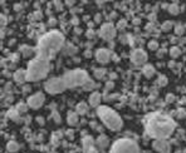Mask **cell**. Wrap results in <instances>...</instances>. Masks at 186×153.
<instances>
[{
  "instance_id": "36",
  "label": "cell",
  "mask_w": 186,
  "mask_h": 153,
  "mask_svg": "<svg viewBox=\"0 0 186 153\" xmlns=\"http://www.w3.org/2000/svg\"><path fill=\"white\" fill-rule=\"evenodd\" d=\"M113 87H115V84H113V82H112V80L106 83V89H112Z\"/></svg>"
},
{
  "instance_id": "17",
  "label": "cell",
  "mask_w": 186,
  "mask_h": 153,
  "mask_svg": "<svg viewBox=\"0 0 186 153\" xmlns=\"http://www.w3.org/2000/svg\"><path fill=\"white\" fill-rule=\"evenodd\" d=\"M97 144H98V147H101L102 149L107 148L109 146V139H108V137H107V135H105V134L99 135V137L97 138Z\"/></svg>"
},
{
  "instance_id": "13",
  "label": "cell",
  "mask_w": 186,
  "mask_h": 153,
  "mask_svg": "<svg viewBox=\"0 0 186 153\" xmlns=\"http://www.w3.org/2000/svg\"><path fill=\"white\" fill-rule=\"evenodd\" d=\"M13 78L16 83H24V82H27L28 80V76H27V70H24V69H18V70H15L14 74H13Z\"/></svg>"
},
{
  "instance_id": "29",
  "label": "cell",
  "mask_w": 186,
  "mask_h": 153,
  "mask_svg": "<svg viewBox=\"0 0 186 153\" xmlns=\"http://www.w3.org/2000/svg\"><path fill=\"white\" fill-rule=\"evenodd\" d=\"M158 48V43L156 40H151L150 43H148V49L150 50H156Z\"/></svg>"
},
{
  "instance_id": "10",
  "label": "cell",
  "mask_w": 186,
  "mask_h": 153,
  "mask_svg": "<svg viewBox=\"0 0 186 153\" xmlns=\"http://www.w3.org/2000/svg\"><path fill=\"white\" fill-rule=\"evenodd\" d=\"M44 100H45L44 94L43 93H40V92H38V93H35V94H33V96H30L28 98V106L30 108H33V109H38V108H40L42 106H43Z\"/></svg>"
},
{
  "instance_id": "30",
  "label": "cell",
  "mask_w": 186,
  "mask_h": 153,
  "mask_svg": "<svg viewBox=\"0 0 186 153\" xmlns=\"http://www.w3.org/2000/svg\"><path fill=\"white\" fill-rule=\"evenodd\" d=\"M93 88H95V83H93L92 80H88V82L83 86V89H84V90H89V89H93Z\"/></svg>"
},
{
  "instance_id": "20",
  "label": "cell",
  "mask_w": 186,
  "mask_h": 153,
  "mask_svg": "<svg viewBox=\"0 0 186 153\" xmlns=\"http://www.w3.org/2000/svg\"><path fill=\"white\" fill-rule=\"evenodd\" d=\"M20 52H22V54H23L24 57H30L32 54L35 53V49H33V48H30V47H28V45H22Z\"/></svg>"
},
{
  "instance_id": "46",
  "label": "cell",
  "mask_w": 186,
  "mask_h": 153,
  "mask_svg": "<svg viewBox=\"0 0 186 153\" xmlns=\"http://www.w3.org/2000/svg\"><path fill=\"white\" fill-rule=\"evenodd\" d=\"M116 78H117V75H116L115 73H112V74H111V79H116Z\"/></svg>"
},
{
  "instance_id": "19",
  "label": "cell",
  "mask_w": 186,
  "mask_h": 153,
  "mask_svg": "<svg viewBox=\"0 0 186 153\" xmlns=\"http://www.w3.org/2000/svg\"><path fill=\"white\" fill-rule=\"evenodd\" d=\"M83 147H84V151H86L87 153L93 148V139L92 137L89 135V137H86L83 139Z\"/></svg>"
},
{
  "instance_id": "24",
  "label": "cell",
  "mask_w": 186,
  "mask_h": 153,
  "mask_svg": "<svg viewBox=\"0 0 186 153\" xmlns=\"http://www.w3.org/2000/svg\"><path fill=\"white\" fill-rule=\"evenodd\" d=\"M167 82H168V80H167V76L164 75V74H162V75H160V76H158V79H157V84H158L160 87H165L166 84H167Z\"/></svg>"
},
{
  "instance_id": "8",
  "label": "cell",
  "mask_w": 186,
  "mask_h": 153,
  "mask_svg": "<svg viewBox=\"0 0 186 153\" xmlns=\"http://www.w3.org/2000/svg\"><path fill=\"white\" fill-rule=\"evenodd\" d=\"M99 37L105 40H112L116 37V28L112 23H105L99 29Z\"/></svg>"
},
{
  "instance_id": "6",
  "label": "cell",
  "mask_w": 186,
  "mask_h": 153,
  "mask_svg": "<svg viewBox=\"0 0 186 153\" xmlns=\"http://www.w3.org/2000/svg\"><path fill=\"white\" fill-rule=\"evenodd\" d=\"M109 153H141L138 144L133 139L130 138H121L117 139L113 144Z\"/></svg>"
},
{
  "instance_id": "32",
  "label": "cell",
  "mask_w": 186,
  "mask_h": 153,
  "mask_svg": "<svg viewBox=\"0 0 186 153\" xmlns=\"http://www.w3.org/2000/svg\"><path fill=\"white\" fill-rule=\"evenodd\" d=\"M126 27H127V21H126L125 19H121L120 21L117 23V28H120V29H125Z\"/></svg>"
},
{
  "instance_id": "9",
  "label": "cell",
  "mask_w": 186,
  "mask_h": 153,
  "mask_svg": "<svg viewBox=\"0 0 186 153\" xmlns=\"http://www.w3.org/2000/svg\"><path fill=\"white\" fill-rule=\"evenodd\" d=\"M131 62L135 65H142L147 62V54L143 49H135L131 53Z\"/></svg>"
},
{
  "instance_id": "2",
  "label": "cell",
  "mask_w": 186,
  "mask_h": 153,
  "mask_svg": "<svg viewBox=\"0 0 186 153\" xmlns=\"http://www.w3.org/2000/svg\"><path fill=\"white\" fill-rule=\"evenodd\" d=\"M63 45H64V35L61 31L52 30L49 33H45L38 40V45L35 49L37 57L50 62V59L62 49Z\"/></svg>"
},
{
  "instance_id": "26",
  "label": "cell",
  "mask_w": 186,
  "mask_h": 153,
  "mask_svg": "<svg viewBox=\"0 0 186 153\" xmlns=\"http://www.w3.org/2000/svg\"><path fill=\"white\" fill-rule=\"evenodd\" d=\"M28 108H29L28 103H27V104H25V103H19L18 106H16V110H18L19 113H24V112H27Z\"/></svg>"
},
{
  "instance_id": "15",
  "label": "cell",
  "mask_w": 186,
  "mask_h": 153,
  "mask_svg": "<svg viewBox=\"0 0 186 153\" xmlns=\"http://www.w3.org/2000/svg\"><path fill=\"white\" fill-rule=\"evenodd\" d=\"M142 73H143V75H145L146 78H152V76L155 75V73H156L155 67L152 64H145L143 68H142Z\"/></svg>"
},
{
  "instance_id": "35",
  "label": "cell",
  "mask_w": 186,
  "mask_h": 153,
  "mask_svg": "<svg viewBox=\"0 0 186 153\" xmlns=\"http://www.w3.org/2000/svg\"><path fill=\"white\" fill-rule=\"evenodd\" d=\"M103 73H105V70H103V69H101V70H96V72H95V74H96V76H97L98 79H99V78H102Z\"/></svg>"
},
{
  "instance_id": "28",
  "label": "cell",
  "mask_w": 186,
  "mask_h": 153,
  "mask_svg": "<svg viewBox=\"0 0 186 153\" xmlns=\"http://www.w3.org/2000/svg\"><path fill=\"white\" fill-rule=\"evenodd\" d=\"M8 117H10L12 119H14V121H18L19 112H18V110H10V112L8 113Z\"/></svg>"
},
{
  "instance_id": "11",
  "label": "cell",
  "mask_w": 186,
  "mask_h": 153,
  "mask_svg": "<svg viewBox=\"0 0 186 153\" xmlns=\"http://www.w3.org/2000/svg\"><path fill=\"white\" fill-rule=\"evenodd\" d=\"M95 57H96V60L98 62V63H101V64H106V63H108L109 60L112 59V53L109 52L108 49H98L97 52H96V54H95Z\"/></svg>"
},
{
  "instance_id": "1",
  "label": "cell",
  "mask_w": 186,
  "mask_h": 153,
  "mask_svg": "<svg viewBox=\"0 0 186 153\" xmlns=\"http://www.w3.org/2000/svg\"><path fill=\"white\" fill-rule=\"evenodd\" d=\"M175 128V121L166 114L151 113L146 118V132L155 141L167 139L174 133Z\"/></svg>"
},
{
  "instance_id": "3",
  "label": "cell",
  "mask_w": 186,
  "mask_h": 153,
  "mask_svg": "<svg viewBox=\"0 0 186 153\" xmlns=\"http://www.w3.org/2000/svg\"><path fill=\"white\" fill-rule=\"evenodd\" d=\"M50 70V63L45 59L42 58H34L32 59L28 64L27 69V76L29 82H38L44 79Z\"/></svg>"
},
{
  "instance_id": "21",
  "label": "cell",
  "mask_w": 186,
  "mask_h": 153,
  "mask_svg": "<svg viewBox=\"0 0 186 153\" xmlns=\"http://www.w3.org/2000/svg\"><path fill=\"white\" fill-rule=\"evenodd\" d=\"M6 149H8V152H12V153L18 152L19 151V144L16 143L15 141H10V142H8V144H6Z\"/></svg>"
},
{
  "instance_id": "4",
  "label": "cell",
  "mask_w": 186,
  "mask_h": 153,
  "mask_svg": "<svg viewBox=\"0 0 186 153\" xmlns=\"http://www.w3.org/2000/svg\"><path fill=\"white\" fill-rule=\"evenodd\" d=\"M97 116L99 117V119L102 121V123L107 128L113 131V132L120 131L123 125L121 117L118 116L113 109H111L107 106H99L97 108Z\"/></svg>"
},
{
  "instance_id": "39",
  "label": "cell",
  "mask_w": 186,
  "mask_h": 153,
  "mask_svg": "<svg viewBox=\"0 0 186 153\" xmlns=\"http://www.w3.org/2000/svg\"><path fill=\"white\" fill-rule=\"evenodd\" d=\"M95 20H96V23H99L101 20H102V15H101V14H97L96 18H95Z\"/></svg>"
},
{
  "instance_id": "41",
  "label": "cell",
  "mask_w": 186,
  "mask_h": 153,
  "mask_svg": "<svg viewBox=\"0 0 186 153\" xmlns=\"http://www.w3.org/2000/svg\"><path fill=\"white\" fill-rule=\"evenodd\" d=\"M93 35H95V33H93V30H92V29L87 31V37H88V38H93Z\"/></svg>"
},
{
  "instance_id": "37",
  "label": "cell",
  "mask_w": 186,
  "mask_h": 153,
  "mask_svg": "<svg viewBox=\"0 0 186 153\" xmlns=\"http://www.w3.org/2000/svg\"><path fill=\"white\" fill-rule=\"evenodd\" d=\"M54 121H55L57 123H61V117L58 116V113H54Z\"/></svg>"
},
{
  "instance_id": "50",
  "label": "cell",
  "mask_w": 186,
  "mask_h": 153,
  "mask_svg": "<svg viewBox=\"0 0 186 153\" xmlns=\"http://www.w3.org/2000/svg\"><path fill=\"white\" fill-rule=\"evenodd\" d=\"M184 153H186V149H185V151H184Z\"/></svg>"
},
{
  "instance_id": "40",
  "label": "cell",
  "mask_w": 186,
  "mask_h": 153,
  "mask_svg": "<svg viewBox=\"0 0 186 153\" xmlns=\"http://www.w3.org/2000/svg\"><path fill=\"white\" fill-rule=\"evenodd\" d=\"M54 4L57 5V9L58 10H62V3L61 2H54Z\"/></svg>"
},
{
  "instance_id": "7",
  "label": "cell",
  "mask_w": 186,
  "mask_h": 153,
  "mask_svg": "<svg viewBox=\"0 0 186 153\" xmlns=\"http://www.w3.org/2000/svg\"><path fill=\"white\" fill-rule=\"evenodd\" d=\"M44 89L49 93V94H58V93L64 92L67 89V86H65L63 78L54 76V78H50V79H48L45 82Z\"/></svg>"
},
{
  "instance_id": "25",
  "label": "cell",
  "mask_w": 186,
  "mask_h": 153,
  "mask_svg": "<svg viewBox=\"0 0 186 153\" xmlns=\"http://www.w3.org/2000/svg\"><path fill=\"white\" fill-rule=\"evenodd\" d=\"M172 27H174V23L172 21H165L164 24H162V27H161V29L164 30V31H170L171 29H172Z\"/></svg>"
},
{
  "instance_id": "33",
  "label": "cell",
  "mask_w": 186,
  "mask_h": 153,
  "mask_svg": "<svg viewBox=\"0 0 186 153\" xmlns=\"http://www.w3.org/2000/svg\"><path fill=\"white\" fill-rule=\"evenodd\" d=\"M177 114H179V118H185V117H186V112H185V109L179 108V110H177Z\"/></svg>"
},
{
  "instance_id": "42",
  "label": "cell",
  "mask_w": 186,
  "mask_h": 153,
  "mask_svg": "<svg viewBox=\"0 0 186 153\" xmlns=\"http://www.w3.org/2000/svg\"><path fill=\"white\" fill-rule=\"evenodd\" d=\"M37 122L40 123V124H43V123H44V119H43L42 117H38V118H37Z\"/></svg>"
},
{
  "instance_id": "34",
  "label": "cell",
  "mask_w": 186,
  "mask_h": 153,
  "mask_svg": "<svg viewBox=\"0 0 186 153\" xmlns=\"http://www.w3.org/2000/svg\"><path fill=\"white\" fill-rule=\"evenodd\" d=\"M166 102L167 103H172V102H175V96L174 94H167L166 96Z\"/></svg>"
},
{
  "instance_id": "43",
  "label": "cell",
  "mask_w": 186,
  "mask_h": 153,
  "mask_svg": "<svg viewBox=\"0 0 186 153\" xmlns=\"http://www.w3.org/2000/svg\"><path fill=\"white\" fill-rule=\"evenodd\" d=\"M67 135H68V138H73V132L72 131H68V132H67Z\"/></svg>"
},
{
  "instance_id": "44",
  "label": "cell",
  "mask_w": 186,
  "mask_h": 153,
  "mask_svg": "<svg viewBox=\"0 0 186 153\" xmlns=\"http://www.w3.org/2000/svg\"><path fill=\"white\" fill-rule=\"evenodd\" d=\"M42 18V13H35V19H40Z\"/></svg>"
},
{
  "instance_id": "22",
  "label": "cell",
  "mask_w": 186,
  "mask_h": 153,
  "mask_svg": "<svg viewBox=\"0 0 186 153\" xmlns=\"http://www.w3.org/2000/svg\"><path fill=\"white\" fill-rule=\"evenodd\" d=\"M167 9H168V11H170L171 14H174V15H177V14L180 13V6L177 5L176 3H174V4H170V5H168V8H167Z\"/></svg>"
},
{
  "instance_id": "45",
  "label": "cell",
  "mask_w": 186,
  "mask_h": 153,
  "mask_svg": "<svg viewBox=\"0 0 186 153\" xmlns=\"http://www.w3.org/2000/svg\"><path fill=\"white\" fill-rule=\"evenodd\" d=\"M20 9H22V6L16 4V5H15V10H20Z\"/></svg>"
},
{
  "instance_id": "48",
  "label": "cell",
  "mask_w": 186,
  "mask_h": 153,
  "mask_svg": "<svg viewBox=\"0 0 186 153\" xmlns=\"http://www.w3.org/2000/svg\"><path fill=\"white\" fill-rule=\"evenodd\" d=\"M65 4H67V5H73V4H74V2H67Z\"/></svg>"
},
{
  "instance_id": "49",
  "label": "cell",
  "mask_w": 186,
  "mask_h": 153,
  "mask_svg": "<svg viewBox=\"0 0 186 153\" xmlns=\"http://www.w3.org/2000/svg\"><path fill=\"white\" fill-rule=\"evenodd\" d=\"M175 153H184V151H180V149H177Z\"/></svg>"
},
{
  "instance_id": "12",
  "label": "cell",
  "mask_w": 186,
  "mask_h": 153,
  "mask_svg": "<svg viewBox=\"0 0 186 153\" xmlns=\"http://www.w3.org/2000/svg\"><path fill=\"white\" fill-rule=\"evenodd\" d=\"M152 147L155 151L160 153H171V144L168 143L166 139H160V141H154Z\"/></svg>"
},
{
  "instance_id": "47",
  "label": "cell",
  "mask_w": 186,
  "mask_h": 153,
  "mask_svg": "<svg viewBox=\"0 0 186 153\" xmlns=\"http://www.w3.org/2000/svg\"><path fill=\"white\" fill-rule=\"evenodd\" d=\"M88 28H89V29L93 28V23H88Z\"/></svg>"
},
{
  "instance_id": "16",
  "label": "cell",
  "mask_w": 186,
  "mask_h": 153,
  "mask_svg": "<svg viewBox=\"0 0 186 153\" xmlns=\"http://www.w3.org/2000/svg\"><path fill=\"white\" fill-rule=\"evenodd\" d=\"M79 121V114L77 112H68L67 114V122L69 125H75Z\"/></svg>"
},
{
  "instance_id": "14",
  "label": "cell",
  "mask_w": 186,
  "mask_h": 153,
  "mask_svg": "<svg viewBox=\"0 0 186 153\" xmlns=\"http://www.w3.org/2000/svg\"><path fill=\"white\" fill-rule=\"evenodd\" d=\"M102 96H101V93L99 92H93L92 94L89 96V104L92 106V107H99V103H101V98Z\"/></svg>"
},
{
  "instance_id": "27",
  "label": "cell",
  "mask_w": 186,
  "mask_h": 153,
  "mask_svg": "<svg viewBox=\"0 0 186 153\" xmlns=\"http://www.w3.org/2000/svg\"><path fill=\"white\" fill-rule=\"evenodd\" d=\"M184 31H185V28L182 27V25L181 24H177L176 25V27H175V33H176V35H182V34H184Z\"/></svg>"
},
{
  "instance_id": "18",
  "label": "cell",
  "mask_w": 186,
  "mask_h": 153,
  "mask_svg": "<svg viewBox=\"0 0 186 153\" xmlns=\"http://www.w3.org/2000/svg\"><path fill=\"white\" fill-rule=\"evenodd\" d=\"M88 109H89V107L86 102H81V103H78L77 107H75V112H77L79 116H83L88 112Z\"/></svg>"
},
{
  "instance_id": "5",
  "label": "cell",
  "mask_w": 186,
  "mask_h": 153,
  "mask_svg": "<svg viewBox=\"0 0 186 153\" xmlns=\"http://www.w3.org/2000/svg\"><path fill=\"white\" fill-rule=\"evenodd\" d=\"M62 78L64 79V83L67 88H74V87H78V86H84L88 80V74L86 70H82V69H74L71 72H67Z\"/></svg>"
},
{
  "instance_id": "31",
  "label": "cell",
  "mask_w": 186,
  "mask_h": 153,
  "mask_svg": "<svg viewBox=\"0 0 186 153\" xmlns=\"http://www.w3.org/2000/svg\"><path fill=\"white\" fill-rule=\"evenodd\" d=\"M73 47H74V45L68 44V45H67V50H65V52L69 53V54H74L75 52H77V48H73Z\"/></svg>"
},
{
  "instance_id": "38",
  "label": "cell",
  "mask_w": 186,
  "mask_h": 153,
  "mask_svg": "<svg viewBox=\"0 0 186 153\" xmlns=\"http://www.w3.org/2000/svg\"><path fill=\"white\" fill-rule=\"evenodd\" d=\"M6 25V18L5 15H2V27H5Z\"/></svg>"
},
{
  "instance_id": "23",
  "label": "cell",
  "mask_w": 186,
  "mask_h": 153,
  "mask_svg": "<svg viewBox=\"0 0 186 153\" xmlns=\"http://www.w3.org/2000/svg\"><path fill=\"white\" fill-rule=\"evenodd\" d=\"M170 55H171V58H177V57H180L181 55V49L179 48V47H172L171 49H170Z\"/></svg>"
}]
</instances>
